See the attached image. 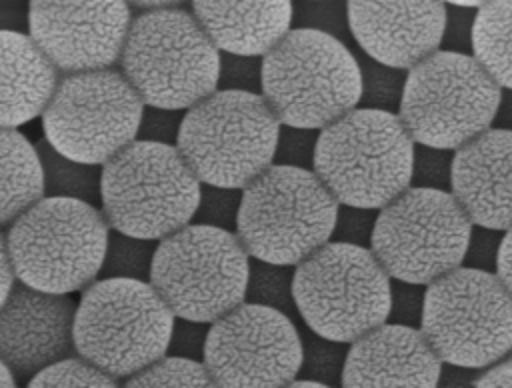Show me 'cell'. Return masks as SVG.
Segmentation results:
<instances>
[{"label":"cell","instance_id":"obj_1","mask_svg":"<svg viewBox=\"0 0 512 388\" xmlns=\"http://www.w3.org/2000/svg\"><path fill=\"white\" fill-rule=\"evenodd\" d=\"M110 224L98 204L42 196L8 228L16 280L44 292L76 294L100 276Z\"/></svg>","mask_w":512,"mask_h":388},{"label":"cell","instance_id":"obj_11","mask_svg":"<svg viewBox=\"0 0 512 388\" xmlns=\"http://www.w3.org/2000/svg\"><path fill=\"white\" fill-rule=\"evenodd\" d=\"M500 94L472 54L436 50L408 68L396 114L416 144L456 150L492 128Z\"/></svg>","mask_w":512,"mask_h":388},{"label":"cell","instance_id":"obj_21","mask_svg":"<svg viewBox=\"0 0 512 388\" xmlns=\"http://www.w3.org/2000/svg\"><path fill=\"white\" fill-rule=\"evenodd\" d=\"M220 52L264 56L292 28V0H190Z\"/></svg>","mask_w":512,"mask_h":388},{"label":"cell","instance_id":"obj_8","mask_svg":"<svg viewBox=\"0 0 512 388\" xmlns=\"http://www.w3.org/2000/svg\"><path fill=\"white\" fill-rule=\"evenodd\" d=\"M174 318L148 280L100 276L76 302L74 346L116 380H126L166 354Z\"/></svg>","mask_w":512,"mask_h":388},{"label":"cell","instance_id":"obj_22","mask_svg":"<svg viewBox=\"0 0 512 388\" xmlns=\"http://www.w3.org/2000/svg\"><path fill=\"white\" fill-rule=\"evenodd\" d=\"M60 74L28 32L0 30V128L42 116Z\"/></svg>","mask_w":512,"mask_h":388},{"label":"cell","instance_id":"obj_35","mask_svg":"<svg viewBox=\"0 0 512 388\" xmlns=\"http://www.w3.org/2000/svg\"><path fill=\"white\" fill-rule=\"evenodd\" d=\"M218 88L240 90V92H260L262 90V56L220 52Z\"/></svg>","mask_w":512,"mask_h":388},{"label":"cell","instance_id":"obj_3","mask_svg":"<svg viewBox=\"0 0 512 388\" xmlns=\"http://www.w3.org/2000/svg\"><path fill=\"white\" fill-rule=\"evenodd\" d=\"M142 102L186 110L218 88L220 50L190 8L136 12L118 60Z\"/></svg>","mask_w":512,"mask_h":388},{"label":"cell","instance_id":"obj_37","mask_svg":"<svg viewBox=\"0 0 512 388\" xmlns=\"http://www.w3.org/2000/svg\"><path fill=\"white\" fill-rule=\"evenodd\" d=\"M376 214H378V210H372V208L340 204L330 240L370 248Z\"/></svg>","mask_w":512,"mask_h":388},{"label":"cell","instance_id":"obj_32","mask_svg":"<svg viewBox=\"0 0 512 388\" xmlns=\"http://www.w3.org/2000/svg\"><path fill=\"white\" fill-rule=\"evenodd\" d=\"M120 380L92 364L82 354H70L64 356L40 372H36L26 386L38 388V386H118Z\"/></svg>","mask_w":512,"mask_h":388},{"label":"cell","instance_id":"obj_36","mask_svg":"<svg viewBox=\"0 0 512 388\" xmlns=\"http://www.w3.org/2000/svg\"><path fill=\"white\" fill-rule=\"evenodd\" d=\"M318 132L320 130L282 124L280 132H278L272 164L312 170L314 168Z\"/></svg>","mask_w":512,"mask_h":388},{"label":"cell","instance_id":"obj_23","mask_svg":"<svg viewBox=\"0 0 512 388\" xmlns=\"http://www.w3.org/2000/svg\"><path fill=\"white\" fill-rule=\"evenodd\" d=\"M44 196L36 144L18 128H0V228H8Z\"/></svg>","mask_w":512,"mask_h":388},{"label":"cell","instance_id":"obj_18","mask_svg":"<svg viewBox=\"0 0 512 388\" xmlns=\"http://www.w3.org/2000/svg\"><path fill=\"white\" fill-rule=\"evenodd\" d=\"M444 14L442 0H348L356 48L404 70L440 48Z\"/></svg>","mask_w":512,"mask_h":388},{"label":"cell","instance_id":"obj_5","mask_svg":"<svg viewBox=\"0 0 512 388\" xmlns=\"http://www.w3.org/2000/svg\"><path fill=\"white\" fill-rule=\"evenodd\" d=\"M280 126L260 92L216 88L184 110L176 148L202 184L244 188L274 162Z\"/></svg>","mask_w":512,"mask_h":388},{"label":"cell","instance_id":"obj_42","mask_svg":"<svg viewBox=\"0 0 512 388\" xmlns=\"http://www.w3.org/2000/svg\"><path fill=\"white\" fill-rule=\"evenodd\" d=\"M502 234L504 232H500V230L474 224L462 264L496 274V260H498Z\"/></svg>","mask_w":512,"mask_h":388},{"label":"cell","instance_id":"obj_31","mask_svg":"<svg viewBox=\"0 0 512 388\" xmlns=\"http://www.w3.org/2000/svg\"><path fill=\"white\" fill-rule=\"evenodd\" d=\"M292 28L328 34L354 46L348 22V0H292Z\"/></svg>","mask_w":512,"mask_h":388},{"label":"cell","instance_id":"obj_47","mask_svg":"<svg viewBox=\"0 0 512 388\" xmlns=\"http://www.w3.org/2000/svg\"><path fill=\"white\" fill-rule=\"evenodd\" d=\"M492 128L512 130V88H502Z\"/></svg>","mask_w":512,"mask_h":388},{"label":"cell","instance_id":"obj_50","mask_svg":"<svg viewBox=\"0 0 512 388\" xmlns=\"http://www.w3.org/2000/svg\"><path fill=\"white\" fill-rule=\"evenodd\" d=\"M444 4H458V6H470V8H480L488 0H442Z\"/></svg>","mask_w":512,"mask_h":388},{"label":"cell","instance_id":"obj_27","mask_svg":"<svg viewBox=\"0 0 512 388\" xmlns=\"http://www.w3.org/2000/svg\"><path fill=\"white\" fill-rule=\"evenodd\" d=\"M158 240L124 234L110 228L106 254L102 260V278H132L148 280ZM98 276V278H100Z\"/></svg>","mask_w":512,"mask_h":388},{"label":"cell","instance_id":"obj_40","mask_svg":"<svg viewBox=\"0 0 512 388\" xmlns=\"http://www.w3.org/2000/svg\"><path fill=\"white\" fill-rule=\"evenodd\" d=\"M210 324L190 318H174L166 354L184 356L190 360H204V348Z\"/></svg>","mask_w":512,"mask_h":388},{"label":"cell","instance_id":"obj_14","mask_svg":"<svg viewBox=\"0 0 512 388\" xmlns=\"http://www.w3.org/2000/svg\"><path fill=\"white\" fill-rule=\"evenodd\" d=\"M144 102L120 68L64 72L42 112V136L64 156L104 164L136 140Z\"/></svg>","mask_w":512,"mask_h":388},{"label":"cell","instance_id":"obj_29","mask_svg":"<svg viewBox=\"0 0 512 388\" xmlns=\"http://www.w3.org/2000/svg\"><path fill=\"white\" fill-rule=\"evenodd\" d=\"M122 386H214L212 376L202 360L162 354L152 364L122 380Z\"/></svg>","mask_w":512,"mask_h":388},{"label":"cell","instance_id":"obj_10","mask_svg":"<svg viewBox=\"0 0 512 388\" xmlns=\"http://www.w3.org/2000/svg\"><path fill=\"white\" fill-rule=\"evenodd\" d=\"M420 330L444 364L480 372L512 352V294L462 264L426 286Z\"/></svg>","mask_w":512,"mask_h":388},{"label":"cell","instance_id":"obj_17","mask_svg":"<svg viewBox=\"0 0 512 388\" xmlns=\"http://www.w3.org/2000/svg\"><path fill=\"white\" fill-rule=\"evenodd\" d=\"M74 316L72 294L44 292L16 280L0 304V360L18 384H28L48 364L76 354Z\"/></svg>","mask_w":512,"mask_h":388},{"label":"cell","instance_id":"obj_28","mask_svg":"<svg viewBox=\"0 0 512 388\" xmlns=\"http://www.w3.org/2000/svg\"><path fill=\"white\" fill-rule=\"evenodd\" d=\"M352 50L360 66V84H362L358 106L398 112L408 70L378 62L368 54H364L362 50H358L356 44L352 46Z\"/></svg>","mask_w":512,"mask_h":388},{"label":"cell","instance_id":"obj_7","mask_svg":"<svg viewBox=\"0 0 512 388\" xmlns=\"http://www.w3.org/2000/svg\"><path fill=\"white\" fill-rule=\"evenodd\" d=\"M338 206L314 170L270 164L242 188L236 236L250 258L296 266L332 238Z\"/></svg>","mask_w":512,"mask_h":388},{"label":"cell","instance_id":"obj_4","mask_svg":"<svg viewBox=\"0 0 512 388\" xmlns=\"http://www.w3.org/2000/svg\"><path fill=\"white\" fill-rule=\"evenodd\" d=\"M360 66L344 42L290 28L262 56L260 94L280 124L322 130L360 104Z\"/></svg>","mask_w":512,"mask_h":388},{"label":"cell","instance_id":"obj_15","mask_svg":"<svg viewBox=\"0 0 512 388\" xmlns=\"http://www.w3.org/2000/svg\"><path fill=\"white\" fill-rule=\"evenodd\" d=\"M202 362L214 386H288L302 362L300 328L280 310L242 302L210 322Z\"/></svg>","mask_w":512,"mask_h":388},{"label":"cell","instance_id":"obj_38","mask_svg":"<svg viewBox=\"0 0 512 388\" xmlns=\"http://www.w3.org/2000/svg\"><path fill=\"white\" fill-rule=\"evenodd\" d=\"M476 8L446 4L444 28L440 38V48L456 54H472V36H474Z\"/></svg>","mask_w":512,"mask_h":388},{"label":"cell","instance_id":"obj_43","mask_svg":"<svg viewBox=\"0 0 512 388\" xmlns=\"http://www.w3.org/2000/svg\"><path fill=\"white\" fill-rule=\"evenodd\" d=\"M30 0H0V30L28 32Z\"/></svg>","mask_w":512,"mask_h":388},{"label":"cell","instance_id":"obj_49","mask_svg":"<svg viewBox=\"0 0 512 388\" xmlns=\"http://www.w3.org/2000/svg\"><path fill=\"white\" fill-rule=\"evenodd\" d=\"M0 386H8V388L18 386V382H16L14 374L10 372V368H8L2 360H0Z\"/></svg>","mask_w":512,"mask_h":388},{"label":"cell","instance_id":"obj_26","mask_svg":"<svg viewBox=\"0 0 512 388\" xmlns=\"http://www.w3.org/2000/svg\"><path fill=\"white\" fill-rule=\"evenodd\" d=\"M292 284H294V266L252 258L244 302L280 310L296 320L298 310L294 302Z\"/></svg>","mask_w":512,"mask_h":388},{"label":"cell","instance_id":"obj_2","mask_svg":"<svg viewBox=\"0 0 512 388\" xmlns=\"http://www.w3.org/2000/svg\"><path fill=\"white\" fill-rule=\"evenodd\" d=\"M412 156L396 112L356 106L318 132L312 170L340 204L380 210L410 186Z\"/></svg>","mask_w":512,"mask_h":388},{"label":"cell","instance_id":"obj_9","mask_svg":"<svg viewBox=\"0 0 512 388\" xmlns=\"http://www.w3.org/2000/svg\"><path fill=\"white\" fill-rule=\"evenodd\" d=\"M292 290L304 326L346 344L390 314L392 278L368 246L328 240L294 266Z\"/></svg>","mask_w":512,"mask_h":388},{"label":"cell","instance_id":"obj_39","mask_svg":"<svg viewBox=\"0 0 512 388\" xmlns=\"http://www.w3.org/2000/svg\"><path fill=\"white\" fill-rule=\"evenodd\" d=\"M182 118H184V110L144 104L136 138L176 146Z\"/></svg>","mask_w":512,"mask_h":388},{"label":"cell","instance_id":"obj_16","mask_svg":"<svg viewBox=\"0 0 512 388\" xmlns=\"http://www.w3.org/2000/svg\"><path fill=\"white\" fill-rule=\"evenodd\" d=\"M132 18L126 0H30L28 34L62 74L112 68Z\"/></svg>","mask_w":512,"mask_h":388},{"label":"cell","instance_id":"obj_12","mask_svg":"<svg viewBox=\"0 0 512 388\" xmlns=\"http://www.w3.org/2000/svg\"><path fill=\"white\" fill-rule=\"evenodd\" d=\"M250 260L236 232L190 222L158 240L150 284L174 316L210 324L244 302Z\"/></svg>","mask_w":512,"mask_h":388},{"label":"cell","instance_id":"obj_33","mask_svg":"<svg viewBox=\"0 0 512 388\" xmlns=\"http://www.w3.org/2000/svg\"><path fill=\"white\" fill-rule=\"evenodd\" d=\"M240 204H242V188L202 184L192 222L236 232Z\"/></svg>","mask_w":512,"mask_h":388},{"label":"cell","instance_id":"obj_41","mask_svg":"<svg viewBox=\"0 0 512 388\" xmlns=\"http://www.w3.org/2000/svg\"><path fill=\"white\" fill-rule=\"evenodd\" d=\"M424 294H426V286H422V284L392 280L388 320L420 328L422 310H424Z\"/></svg>","mask_w":512,"mask_h":388},{"label":"cell","instance_id":"obj_24","mask_svg":"<svg viewBox=\"0 0 512 388\" xmlns=\"http://www.w3.org/2000/svg\"><path fill=\"white\" fill-rule=\"evenodd\" d=\"M472 56L500 88H512V0H488L476 8Z\"/></svg>","mask_w":512,"mask_h":388},{"label":"cell","instance_id":"obj_13","mask_svg":"<svg viewBox=\"0 0 512 388\" xmlns=\"http://www.w3.org/2000/svg\"><path fill=\"white\" fill-rule=\"evenodd\" d=\"M472 226L450 190L408 186L378 210L370 250L392 280L428 286L462 266Z\"/></svg>","mask_w":512,"mask_h":388},{"label":"cell","instance_id":"obj_48","mask_svg":"<svg viewBox=\"0 0 512 388\" xmlns=\"http://www.w3.org/2000/svg\"><path fill=\"white\" fill-rule=\"evenodd\" d=\"M130 8L136 12H146V10H158V8H180L190 4V0H126Z\"/></svg>","mask_w":512,"mask_h":388},{"label":"cell","instance_id":"obj_34","mask_svg":"<svg viewBox=\"0 0 512 388\" xmlns=\"http://www.w3.org/2000/svg\"><path fill=\"white\" fill-rule=\"evenodd\" d=\"M454 150L414 142L410 186L450 190Z\"/></svg>","mask_w":512,"mask_h":388},{"label":"cell","instance_id":"obj_19","mask_svg":"<svg viewBox=\"0 0 512 388\" xmlns=\"http://www.w3.org/2000/svg\"><path fill=\"white\" fill-rule=\"evenodd\" d=\"M444 362L416 326L382 322L348 344L340 386H438Z\"/></svg>","mask_w":512,"mask_h":388},{"label":"cell","instance_id":"obj_46","mask_svg":"<svg viewBox=\"0 0 512 388\" xmlns=\"http://www.w3.org/2000/svg\"><path fill=\"white\" fill-rule=\"evenodd\" d=\"M14 284H16V274H14L8 244H6V232H2L0 228V304L6 300Z\"/></svg>","mask_w":512,"mask_h":388},{"label":"cell","instance_id":"obj_6","mask_svg":"<svg viewBox=\"0 0 512 388\" xmlns=\"http://www.w3.org/2000/svg\"><path fill=\"white\" fill-rule=\"evenodd\" d=\"M200 186L176 146L136 138L102 164L98 206L112 230L162 240L192 222Z\"/></svg>","mask_w":512,"mask_h":388},{"label":"cell","instance_id":"obj_25","mask_svg":"<svg viewBox=\"0 0 512 388\" xmlns=\"http://www.w3.org/2000/svg\"><path fill=\"white\" fill-rule=\"evenodd\" d=\"M34 144L44 174V196L76 198L100 204L102 164L72 160L58 152L44 136Z\"/></svg>","mask_w":512,"mask_h":388},{"label":"cell","instance_id":"obj_20","mask_svg":"<svg viewBox=\"0 0 512 388\" xmlns=\"http://www.w3.org/2000/svg\"><path fill=\"white\" fill-rule=\"evenodd\" d=\"M450 192L472 224L512 228V130L488 128L456 148Z\"/></svg>","mask_w":512,"mask_h":388},{"label":"cell","instance_id":"obj_45","mask_svg":"<svg viewBox=\"0 0 512 388\" xmlns=\"http://www.w3.org/2000/svg\"><path fill=\"white\" fill-rule=\"evenodd\" d=\"M474 386H512V360L510 362H496L484 370H480V374H476Z\"/></svg>","mask_w":512,"mask_h":388},{"label":"cell","instance_id":"obj_30","mask_svg":"<svg viewBox=\"0 0 512 388\" xmlns=\"http://www.w3.org/2000/svg\"><path fill=\"white\" fill-rule=\"evenodd\" d=\"M300 338H302V362H300L298 376L318 380L324 386L340 384L346 354H348V344L324 338L312 332L310 328L300 330Z\"/></svg>","mask_w":512,"mask_h":388},{"label":"cell","instance_id":"obj_44","mask_svg":"<svg viewBox=\"0 0 512 388\" xmlns=\"http://www.w3.org/2000/svg\"><path fill=\"white\" fill-rule=\"evenodd\" d=\"M496 276L506 286V290L512 294V228L504 230L498 260H496Z\"/></svg>","mask_w":512,"mask_h":388}]
</instances>
